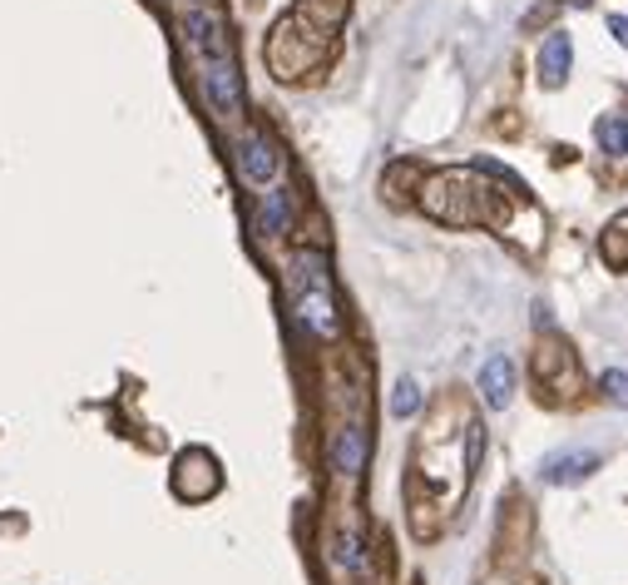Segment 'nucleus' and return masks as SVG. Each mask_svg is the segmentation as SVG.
Listing matches in <instances>:
<instances>
[{"mask_svg":"<svg viewBox=\"0 0 628 585\" xmlns=\"http://www.w3.org/2000/svg\"><path fill=\"white\" fill-rule=\"evenodd\" d=\"M594 140L604 154H628V120H599Z\"/></svg>","mask_w":628,"mask_h":585,"instance_id":"obj_12","label":"nucleus"},{"mask_svg":"<svg viewBox=\"0 0 628 585\" xmlns=\"http://www.w3.org/2000/svg\"><path fill=\"white\" fill-rule=\"evenodd\" d=\"M243 174L253 179V184H267L277 174V150H273V140H267L263 130H253L243 140Z\"/></svg>","mask_w":628,"mask_h":585,"instance_id":"obj_10","label":"nucleus"},{"mask_svg":"<svg viewBox=\"0 0 628 585\" xmlns=\"http://www.w3.org/2000/svg\"><path fill=\"white\" fill-rule=\"evenodd\" d=\"M298 318L307 323V333L317 337H337L341 313H337V298H331V278L322 268V259H302L298 263Z\"/></svg>","mask_w":628,"mask_h":585,"instance_id":"obj_3","label":"nucleus"},{"mask_svg":"<svg viewBox=\"0 0 628 585\" xmlns=\"http://www.w3.org/2000/svg\"><path fill=\"white\" fill-rule=\"evenodd\" d=\"M604 466V456L589 452V446H579V452H559L544 462V481L550 487H579V481H589Z\"/></svg>","mask_w":628,"mask_h":585,"instance_id":"obj_7","label":"nucleus"},{"mask_svg":"<svg viewBox=\"0 0 628 585\" xmlns=\"http://www.w3.org/2000/svg\"><path fill=\"white\" fill-rule=\"evenodd\" d=\"M288 218H292V204H288V194L277 189V194L263 204V228H267V234H277V228L288 224Z\"/></svg>","mask_w":628,"mask_h":585,"instance_id":"obj_14","label":"nucleus"},{"mask_svg":"<svg viewBox=\"0 0 628 585\" xmlns=\"http://www.w3.org/2000/svg\"><path fill=\"white\" fill-rule=\"evenodd\" d=\"M352 0H302L298 11L273 31L267 40V65L277 80H307L312 70H322L337 50V31L347 21Z\"/></svg>","mask_w":628,"mask_h":585,"instance_id":"obj_2","label":"nucleus"},{"mask_svg":"<svg viewBox=\"0 0 628 585\" xmlns=\"http://www.w3.org/2000/svg\"><path fill=\"white\" fill-rule=\"evenodd\" d=\"M540 85L544 89H559L569 80V65H575V40H569V31H554L550 40L540 45Z\"/></svg>","mask_w":628,"mask_h":585,"instance_id":"obj_8","label":"nucleus"},{"mask_svg":"<svg viewBox=\"0 0 628 585\" xmlns=\"http://www.w3.org/2000/svg\"><path fill=\"white\" fill-rule=\"evenodd\" d=\"M421 407V387L415 382H396V397H391V413L396 417H411Z\"/></svg>","mask_w":628,"mask_h":585,"instance_id":"obj_15","label":"nucleus"},{"mask_svg":"<svg viewBox=\"0 0 628 585\" xmlns=\"http://www.w3.org/2000/svg\"><path fill=\"white\" fill-rule=\"evenodd\" d=\"M421 208H426L436 224L450 228H495L505 239L524 243L534 253V243L524 239V218L544 224L540 204L520 189L515 174H505L500 164H470V169H446L431 174L421 184Z\"/></svg>","mask_w":628,"mask_h":585,"instance_id":"obj_1","label":"nucleus"},{"mask_svg":"<svg viewBox=\"0 0 628 585\" xmlns=\"http://www.w3.org/2000/svg\"><path fill=\"white\" fill-rule=\"evenodd\" d=\"M337 565H347V571H362V565H366L362 541H357V536H341V541H337Z\"/></svg>","mask_w":628,"mask_h":585,"instance_id":"obj_16","label":"nucleus"},{"mask_svg":"<svg viewBox=\"0 0 628 585\" xmlns=\"http://www.w3.org/2000/svg\"><path fill=\"white\" fill-rule=\"evenodd\" d=\"M608 31H614L618 45H628V15H608Z\"/></svg>","mask_w":628,"mask_h":585,"instance_id":"obj_17","label":"nucleus"},{"mask_svg":"<svg viewBox=\"0 0 628 585\" xmlns=\"http://www.w3.org/2000/svg\"><path fill=\"white\" fill-rule=\"evenodd\" d=\"M530 372L554 402H575L579 382H584L575 347H569L565 337H540V343H534V358H530Z\"/></svg>","mask_w":628,"mask_h":585,"instance_id":"obj_4","label":"nucleus"},{"mask_svg":"<svg viewBox=\"0 0 628 585\" xmlns=\"http://www.w3.org/2000/svg\"><path fill=\"white\" fill-rule=\"evenodd\" d=\"M599 392H604V402H614V407H628V372L608 368L604 378H599Z\"/></svg>","mask_w":628,"mask_h":585,"instance_id":"obj_13","label":"nucleus"},{"mask_svg":"<svg viewBox=\"0 0 628 585\" xmlns=\"http://www.w3.org/2000/svg\"><path fill=\"white\" fill-rule=\"evenodd\" d=\"M203 89H208V99H214L218 115H238V105H243V85H238L233 55L203 60Z\"/></svg>","mask_w":628,"mask_h":585,"instance_id":"obj_5","label":"nucleus"},{"mask_svg":"<svg viewBox=\"0 0 628 585\" xmlns=\"http://www.w3.org/2000/svg\"><path fill=\"white\" fill-rule=\"evenodd\" d=\"M366 452H372V437H366L362 422H341L337 437H331V466L341 477H357L366 466Z\"/></svg>","mask_w":628,"mask_h":585,"instance_id":"obj_6","label":"nucleus"},{"mask_svg":"<svg viewBox=\"0 0 628 585\" xmlns=\"http://www.w3.org/2000/svg\"><path fill=\"white\" fill-rule=\"evenodd\" d=\"M599 253H604L608 268L628 273V214H614V218H608V228L599 234Z\"/></svg>","mask_w":628,"mask_h":585,"instance_id":"obj_11","label":"nucleus"},{"mask_svg":"<svg viewBox=\"0 0 628 585\" xmlns=\"http://www.w3.org/2000/svg\"><path fill=\"white\" fill-rule=\"evenodd\" d=\"M480 397H485V407H510V397H515V368H510V358H485L480 362Z\"/></svg>","mask_w":628,"mask_h":585,"instance_id":"obj_9","label":"nucleus"}]
</instances>
